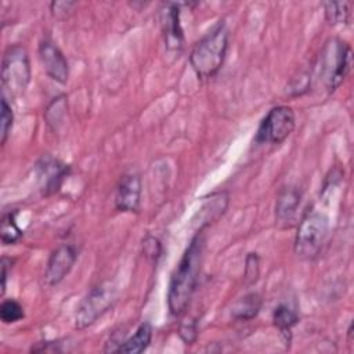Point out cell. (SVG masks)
Instances as JSON below:
<instances>
[{
    "instance_id": "1",
    "label": "cell",
    "mask_w": 354,
    "mask_h": 354,
    "mask_svg": "<svg viewBox=\"0 0 354 354\" xmlns=\"http://www.w3.org/2000/svg\"><path fill=\"white\" fill-rule=\"evenodd\" d=\"M202 252L203 241L199 235H196L191 241L178 266L171 274L167 292V306L170 314L174 317L181 315L187 310L191 297L196 289L202 264Z\"/></svg>"
},
{
    "instance_id": "2",
    "label": "cell",
    "mask_w": 354,
    "mask_h": 354,
    "mask_svg": "<svg viewBox=\"0 0 354 354\" xmlns=\"http://www.w3.org/2000/svg\"><path fill=\"white\" fill-rule=\"evenodd\" d=\"M227 48L228 29L224 21H220L191 50L189 64L195 73L202 79L214 76L224 62Z\"/></svg>"
},
{
    "instance_id": "3",
    "label": "cell",
    "mask_w": 354,
    "mask_h": 354,
    "mask_svg": "<svg viewBox=\"0 0 354 354\" xmlns=\"http://www.w3.org/2000/svg\"><path fill=\"white\" fill-rule=\"evenodd\" d=\"M351 68V50L339 39L329 40L322 53L319 64V76L329 93L335 91Z\"/></svg>"
},
{
    "instance_id": "4",
    "label": "cell",
    "mask_w": 354,
    "mask_h": 354,
    "mask_svg": "<svg viewBox=\"0 0 354 354\" xmlns=\"http://www.w3.org/2000/svg\"><path fill=\"white\" fill-rule=\"evenodd\" d=\"M329 230V220L319 212L307 213L296 232L295 238V253L304 260L315 259L326 239Z\"/></svg>"
},
{
    "instance_id": "5",
    "label": "cell",
    "mask_w": 354,
    "mask_h": 354,
    "mask_svg": "<svg viewBox=\"0 0 354 354\" xmlns=\"http://www.w3.org/2000/svg\"><path fill=\"white\" fill-rule=\"evenodd\" d=\"M30 82V64L22 46L8 47L1 61V84L11 97L25 93Z\"/></svg>"
},
{
    "instance_id": "6",
    "label": "cell",
    "mask_w": 354,
    "mask_h": 354,
    "mask_svg": "<svg viewBox=\"0 0 354 354\" xmlns=\"http://www.w3.org/2000/svg\"><path fill=\"white\" fill-rule=\"evenodd\" d=\"M116 301V288L111 282H104L93 288L83 299L75 314V326L84 329L102 317Z\"/></svg>"
},
{
    "instance_id": "7",
    "label": "cell",
    "mask_w": 354,
    "mask_h": 354,
    "mask_svg": "<svg viewBox=\"0 0 354 354\" xmlns=\"http://www.w3.org/2000/svg\"><path fill=\"white\" fill-rule=\"evenodd\" d=\"M295 129V113L289 106H275L263 119L256 141L268 144H281Z\"/></svg>"
},
{
    "instance_id": "8",
    "label": "cell",
    "mask_w": 354,
    "mask_h": 354,
    "mask_svg": "<svg viewBox=\"0 0 354 354\" xmlns=\"http://www.w3.org/2000/svg\"><path fill=\"white\" fill-rule=\"evenodd\" d=\"M77 260V250L71 243H62L53 250L47 261L43 281L47 286L58 285L72 270Z\"/></svg>"
},
{
    "instance_id": "9",
    "label": "cell",
    "mask_w": 354,
    "mask_h": 354,
    "mask_svg": "<svg viewBox=\"0 0 354 354\" xmlns=\"http://www.w3.org/2000/svg\"><path fill=\"white\" fill-rule=\"evenodd\" d=\"M39 58L46 73L55 82L65 84L69 76V66L62 51L51 41L43 40L39 46Z\"/></svg>"
},
{
    "instance_id": "10",
    "label": "cell",
    "mask_w": 354,
    "mask_h": 354,
    "mask_svg": "<svg viewBox=\"0 0 354 354\" xmlns=\"http://www.w3.org/2000/svg\"><path fill=\"white\" fill-rule=\"evenodd\" d=\"M36 166H37L36 169H37V176L40 180V184H41V189L46 195L57 192L58 188L61 187L64 178L69 173L68 165H65L51 156L41 158Z\"/></svg>"
},
{
    "instance_id": "11",
    "label": "cell",
    "mask_w": 354,
    "mask_h": 354,
    "mask_svg": "<svg viewBox=\"0 0 354 354\" xmlns=\"http://www.w3.org/2000/svg\"><path fill=\"white\" fill-rule=\"evenodd\" d=\"M141 199V180L137 174H126L120 178L116 194L115 206L120 212H137Z\"/></svg>"
},
{
    "instance_id": "12",
    "label": "cell",
    "mask_w": 354,
    "mask_h": 354,
    "mask_svg": "<svg viewBox=\"0 0 354 354\" xmlns=\"http://www.w3.org/2000/svg\"><path fill=\"white\" fill-rule=\"evenodd\" d=\"M162 30L165 36L166 48L169 51L180 53L184 46V36L180 24V8L178 4H167L160 15Z\"/></svg>"
},
{
    "instance_id": "13",
    "label": "cell",
    "mask_w": 354,
    "mask_h": 354,
    "mask_svg": "<svg viewBox=\"0 0 354 354\" xmlns=\"http://www.w3.org/2000/svg\"><path fill=\"white\" fill-rule=\"evenodd\" d=\"M300 191L295 187H286L279 192L275 205V216L279 223L288 224L295 218L300 205Z\"/></svg>"
},
{
    "instance_id": "14",
    "label": "cell",
    "mask_w": 354,
    "mask_h": 354,
    "mask_svg": "<svg viewBox=\"0 0 354 354\" xmlns=\"http://www.w3.org/2000/svg\"><path fill=\"white\" fill-rule=\"evenodd\" d=\"M152 339V326L149 322H142L136 333L123 340L122 344L118 347V353H129V354H138L142 353L151 343Z\"/></svg>"
},
{
    "instance_id": "15",
    "label": "cell",
    "mask_w": 354,
    "mask_h": 354,
    "mask_svg": "<svg viewBox=\"0 0 354 354\" xmlns=\"http://www.w3.org/2000/svg\"><path fill=\"white\" fill-rule=\"evenodd\" d=\"M260 308H261V297L257 293H248L234 304L231 310V315L235 319L249 321L259 314Z\"/></svg>"
},
{
    "instance_id": "16",
    "label": "cell",
    "mask_w": 354,
    "mask_h": 354,
    "mask_svg": "<svg viewBox=\"0 0 354 354\" xmlns=\"http://www.w3.org/2000/svg\"><path fill=\"white\" fill-rule=\"evenodd\" d=\"M297 321H299L297 314L285 304H279L278 307H275L272 313V322L279 329V332L285 336L286 342L290 340V329L297 324Z\"/></svg>"
},
{
    "instance_id": "17",
    "label": "cell",
    "mask_w": 354,
    "mask_h": 354,
    "mask_svg": "<svg viewBox=\"0 0 354 354\" xmlns=\"http://www.w3.org/2000/svg\"><path fill=\"white\" fill-rule=\"evenodd\" d=\"M350 1H325L324 3V11L325 18L330 25L337 24H346L350 17Z\"/></svg>"
},
{
    "instance_id": "18",
    "label": "cell",
    "mask_w": 354,
    "mask_h": 354,
    "mask_svg": "<svg viewBox=\"0 0 354 354\" xmlns=\"http://www.w3.org/2000/svg\"><path fill=\"white\" fill-rule=\"evenodd\" d=\"M0 232H1V242L4 245H12V243L19 241V238L22 236V231L17 225L15 212H12V213L10 212V213L3 216Z\"/></svg>"
},
{
    "instance_id": "19",
    "label": "cell",
    "mask_w": 354,
    "mask_h": 354,
    "mask_svg": "<svg viewBox=\"0 0 354 354\" xmlns=\"http://www.w3.org/2000/svg\"><path fill=\"white\" fill-rule=\"evenodd\" d=\"M24 308L22 306L10 299V300H4L1 303V307H0V317H1V321L4 324H12V322H17L19 319L24 318Z\"/></svg>"
},
{
    "instance_id": "20",
    "label": "cell",
    "mask_w": 354,
    "mask_h": 354,
    "mask_svg": "<svg viewBox=\"0 0 354 354\" xmlns=\"http://www.w3.org/2000/svg\"><path fill=\"white\" fill-rule=\"evenodd\" d=\"M12 120H14V115H12L11 106L8 105L7 100L3 97L1 98V130H0L1 144H4L7 141L10 130L12 127Z\"/></svg>"
},
{
    "instance_id": "21",
    "label": "cell",
    "mask_w": 354,
    "mask_h": 354,
    "mask_svg": "<svg viewBox=\"0 0 354 354\" xmlns=\"http://www.w3.org/2000/svg\"><path fill=\"white\" fill-rule=\"evenodd\" d=\"M260 260L257 253H249L246 257V266H245V278L248 283H254L260 274Z\"/></svg>"
},
{
    "instance_id": "22",
    "label": "cell",
    "mask_w": 354,
    "mask_h": 354,
    "mask_svg": "<svg viewBox=\"0 0 354 354\" xmlns=\"http://www.w3.org/2000/svg\"><path fill=\"white\" fill-rule=\"evenodd\" d=\"M196 335H198V328L195 321H188L181 325L180 336L187 344H192L196 340Z\"/></svg>"
},
{
    "instance_id": "23",
    "label": "cell",
    "mask_w": 354,
    "mask_h": 354,
    "mask_svg": "<svg viewBox=\"0 0 354 354\" xmlns=\"http://www.w3.org/2000/svg\"><path fill=\"white\" fill-rule=\"evenodd\" d=\"M144 250H145L147 256H151L152 259L159 257L160 253H162V248H160L159 241L156 238H152V236H148L144 241Z\"/></svg>"
},
{
    "instance_id": "24",
    "label": "cell",
    "mask_w": 354,
    "mask_h": 354,
    "mask_svg": "<svg viewBox=\"0 0 354 354\" xmlns=\"http://www.w3.org/2000/svg\"><path fill=\"white\" fill-rule=\"evenodd\" d=\"M75 6V3H66V1H64V3H51V10H53V14L55 15V17H58V18H64L68 12H69V8L71 7H73Z\"/></svg>"
},
{
    "instance_id": "25",
    "label": "cell",
    "mask_w": 354,
    "mask_h": 354,
    "mask_svg": "<svg viewBox=\"0 0 354 354\" xmlns=\"http://www.w3.org/2000/svg\"><path fill=\"white\" fill-rule=\"evenodd\" d=\"M8 259L7 257H3L1 260V295H4L6 292V286H7V277H8V264H7Z\"/></svg>"
}]
</instances>
